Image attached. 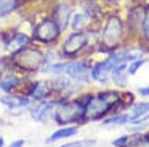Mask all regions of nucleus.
Returning a JSON list of instances; mask_svg holds the SVG:
<instances>
[{
    "instance_id": "f257e3e1",
    "label": "nucleus",
    "mask_w": 149,
    "mask_h": 147,
    "mask_svg": "<svg viewBox=\"0 0 149 147\" xmlns=\"http://www.w3.org/2000/svg\"><path fill=\"white\" fill-rule=\"evenodd\" d=\"M130 44L128 33L123 21V13L115 7L109 8L104 19L97 26V44L94 47V53L109 55L117 49H122Z\"/></svg>"
},
{
    "instance_id": "f03ea898",
    "label": "nucleus",
    "mask_w": 149,
    "mask_h": 147,
    "mask_svg": "<svg viewBox=\"0 0 149 147\" xmlns=\"http://www.w3.org/2000/svg\"><path fill=\"white\" fill-rule=\"evenodd\" d=\"M97 44V28L89 26L84 31H70L58 42V50L62 58L71 60L78 57H89L94 53Z\"/></svg>"
},
{
    "instance_id": "7ed1b4c3",
    "label": "nucleus",
    "mask_w": 149,
    "mask_h": 147,
    "mask_svg": "<svg viewBox=\"0 0 149 147\" xmlns=\"http://www.w3.org/2000/svg\"><path fill=\"white\" fill-rule=\"evenodd\" d=\"M86 94H78L71 99H62L57 102L52 113V120L58 126H68V125H79L83 123V113H84V103H86Z\"/></svg>"
},
{
    "instance_id": "20e7f679",
    "label": "nucleus",
    "mask_w": 149,
    "mask_h": 147,
    "mask_svg": "<svg viewBox=\"0 0 149 147\" xmlns=\"http://www.w3.org/2000/svg\"><path fill=\"white\" fill-rule=\"evenodd\" d=\"M29 36L33 44H37L41 47H50V45H58L60 39L63 37V31L60 29L55 19L45 11L33 23Z\"/></svg>"
},
{
    "instance_id": "39448f33",
    "label": "nucleus",
    "mask_w": 149,
    "mask_h": 147,
    "mask_svg": "<svg viewBox=\"0 0 149 147\" xmlns=\"http://www.w3.org/2000/svg\"><path fill=\"white\" fill-rule=\"evenodd\" d=\"M15 68L18 73H23L29 76V74L42 73L45 66V58H44V49L41 45H34L31 44L29 47L23 49L21 52L11 55Z\"/></svg>"
},
{
    "instance_id": "423d86ee",
    "label": "nucleus",
    "mask_w": 149,
    "mask_h": 147,
    "mask_svg": "<svg viewBox=\"0 0 149 147\" xmlns=\"http://www.w3.org/2000/svg\"><path fill=\"white\" fill-rule=\"evenodd\" d=\"M0 42L3 45V50L7 52V55H15L33 44L29 33H24V31L16 29V28L0 29Z\"/></svg>"
},
{
    "instance_id": "0eeeda50",
    "label": "nucleus",
    "mask_w": 149,
    "mask_h": 147,
    "mask_svg": "<svg viewBox=\"0 0 149 147\" xmlns=\"http://www.w3.org/2000/svg\"><path fill=\"white\" fill-rule=\"evenodd\" d=\"M45 3H47V13L57 21L63 34L68 33V24L73 11L76 10L78 0H45Z\"/></svg>"
},
{
    "instance_id": "6e6552de",
    "label": "nucleus",
    "mask_w": 149,
    "mask_h": 147,
    "mask_svg": "<svg viewBox=\"0 0 149 147\" xmlns=\"http://www.w3.org/2000/svg\"><path fill=\"white\" fill-rule=\"evenodd\" d=\"M91 70H93V60L89 57H78V58L67 60V65H65V74L83 86L93 81Z\"/></svg>"
},
{
    "instance_id": "1a4fd4ad",
    "label": "nucleus",
    "mask_w": 149,
    "mask_h": 147,
    "mask_svg": "<svg viewBox=\"0 0 149 147\" xmlns=\"http://www.w3.org/2000/svg\"><path fill=\"white\" fill-rule=\"evenodd\" d=\"M143 15H144V3H130L123 11V21H125L130 44H134V42L138 44Z\"/></svg>"
},
{
    "instance_id": "9d476101",
    "label": "nucleus",
    "mask_w": 149,
    "mask_h": 147,
    "mask_svg": "<svg viewBox=\"0 0 149 147\" xmlns=\"http://www.w3.org/2000/svg\"><path fill=\"white\" fill-rule=\"evenodd\" d=\"M50 87H52V96L55 99H60V100L76 97L83 91V84L70 79L67 74L54 76V79L50 81Z\"/></svg>"
},
{
    "instance_id": "9b49d317",
    "label": "nucleus",
    "mask_w": 149,
    "mask_h": 147,
    "mask_svg": "<svg viewBox=\"0 0 149 147\" xmlns=\"http://www.w3.org/2000/svg\"><path fill=\"white\" fill-rule=\"evenodd\" d=\"M79 11L88 18L91 26H99L107 13V5L102 0H78Z\"/></svg>"
},
{
    "instance_id": "f8f14e48",
    "label": "nucleus",
    "mask_w": 149,
    "mask_h": 147,
    "mask_svg": "<svg viewBox=\"0 0 149 147\" xmlns=\"http://www.w3.org/2000/svg\"><path fill=\"white\" fill-rule=\"evenodd\" d=\"M60 99H49V100H42V102H31V105L28 107V115L31 116V120H34L36 123H49L52 120V113L55 108L57 102Z\"/></svg>"
},
{
    "instance_id": "ddd939ff",
    "label": "nucleus",
    "mask_w": 149,
    "mask_h": 147,
    "mask_svg": "<svg viewBox=\"0 0 149 147\" xmlns=\"http://www.w3.org/2000/svg\"><path fill=\"white\" fill-rule=\"evenodd\" d=\"M29 79L26 74L11 71L0 78V94H23Z\"/></svg>"
},
{
    "instance_id": "4468645a",
    "label": "nucleus",
    "mask_w": 149,
    "mask_h": 147,
    "mask_svg": "<svg viewBox=\"0 0 149 147\" xmlns=\"http://www.w3.org/2000/svg\"><path fill=\"white\" fill-rule=\"evenodd\" d=\"M23 96L29 97L31 102H42V100L54 99L52 87H50V81H45V79L29 81L28 86L24 87V91H23Z\"/></svg>"
},
{
    "instance_id": "2eb2a0df",
    "label": "nucleus",
    "mask_w": 149,
    "mask_h": 147,
    "mask_svg": "<svg viewBox=\"0 0 149 147\" xmlns=\"http://www.w3.org/2000/svg\"><path fill=\"white\" fill-rule=\"evenodd\" d=\"M113 68L112 62L105 57L104 60L93 62V70H91V79L101 86H107L110 83V71Z\"/></svg>"
},
{
    "instance_id": "dca6fc26",
    "label": "nucleus",
    "mask_w": 149,
    "mask_h": 147,
    "mask_svg": "<svg viewBox=\"0 0 149 147\" xmlns=\"http://www.w3.org/2000/svg\"><path fill=\"white\" fill-rule=\"evenodd\" d=\"M0 103L7 110H10V108H24V110H28V107L31 105V100L29 97L23 96V94H2Z\"/></svg>"
},
{
    "instance_id": "f3484780",
    "label": "nucleus",
    "mask_w": 149,
    "mask_h": 147,
    "mask_svg": "<svg viewBox=\"0 0 149 147\" xmlns=\"http://www.w3.org/2000/svg\"><path fill=\"white\" fill-rule=\"evenodd\" d=\"M127 65L128 63H120V65L113 66L110 71V83L115 86L117 89L125 91L128 86V73H127Z\"/></svg>"
},
{
    "instance_id": "a211bd4d",
    "label": "nucleus",
    "mask_w": 149,
    "mask_h": 147,
    "mask_svg": "<svg viewBox=\"0 0 149 147\" xmlns=\"http://www.w3.org/2000/svg\"><path fill=\"white\" fill-rule=\"evenodd\" d=\"M28 0H0V19L15 15L26 7Z\"/></svg>"
},
{
    "instance_id": "6ab92c4d",
    "label": "nucleus",
    "mask_w": 149,
    "mask_h": 147,
    "mask_svg": "<svg viewBox=\"0 0 149 147\" xmlns=\"http://www.w3.org/2000/svg\"><path fill=\"white\" fill-rule=\"evenodd\" d=\"M78 134V126L76 125H68V126H60L57 131H54L50 136L47 137V144L57 142V141H63L68 137H73Z\"/></svg>"
},
{
    "instance_id": "aec40b11",
    "label": "nucleus",
    "mask_w": 149,
    "mask_h": 147,
    "mask_svg": "<svg viewBox=\"0 0 149 147\" xmlns=\"http://www.w3.org/2000/svg\"><path fill=\"white\" fill-rule=\"evenodd\" d=\"M138 44L143 45L149 52V3H144V15H143V23H141V31H139Z\"/></svg>"
},
{
    "instance_id": "412c9836",
    "label": "nucleus",
    "mask_w": 149,
    "mask_h": 147,
    "mask_svg": "<svg viewBox=\"0 0 149 147\" xmlns=\"http://www.w3.org/2000/svg\"><path fill=\"white\" fill-rule=\"evenodd\" d=\"M128 121H130V113L128 112H118V113H110L109 116L102 118L101 125L107 126V128H112V126L128 125Z\"/></svg>"
},
{
    "instance_id": "4be33fe9",
    "label": "nucleus",
    "mask_w": 149,
    "mask_h": 147,
    "mask_svg": "<svg viewBox=\"0 0 149 147\" xmlns=\"http://www.w3.org/2000/svg\"><path fill=\"white\" fill-rule=\"evenodd\" d=\"M89 21L83 15L79 10H74L73 15H71V19H70V24H68V31H84L89 28Z\"/></svg>"
},
{
    "instance_id": "5701e85b",
    "label": "nucleus",
    "mask_w": 149,
    "mask_h": 147,
    "mask_svg": "<svg viewBox=\"0 0 149 147\" xmlns=\"http://www.w3.org/2000/svg\"><path fill=\"white\" fill-rule=\"evenodd\" d=\"M130 141L123 147H149V132H130Z\"/></svg>"
},
{
    "instance_id": "b1692460",
    "label": "nucleus",
    "mask_w": 149,
    "mask_h": 147,
    "mask_svg": "<svg viewBox=\"0 0 149 147\" xmlns=\"http://www.w3.org/2000/svg\"><path fill=\"white\" fill-rule=\"evenodd\" d=\"M128 113H130V120L139 116V115L149 113V102H133L128 108Z\"/></svg>"
},
{
    "instance_id": "393cba45",
    "label": "nucleus",
    "mask_w": 149,
    "mask_h": 147,
    "mask_svg": "<svg viewBox=\"0 0 149 147\" xmlns=\"http://www.w3.org/2000/svg\"><path fill=\"white\" fill-rule=\"evenodd\" d=\"M65 65H67V60H58V62H54L50 65H45L42 73H50L54 76H60V74H65Z\"/></svg>"
},
{
    "instance_id": "a878e982",
    "label": "nucleus",
    "mask_w": 149,
    "mask_h": 147,
    "mask_svg": "<svg viewBox=\"0 0 149 147\" xmlns=\"http://www.w3.org/2000/svg\"><path fill=\"white\" fill-rule=\"evenodd\" d=\"M148 62H149V58H146V57H138V58H134V60H131V62H128V65H127L128 76H134V74L139 71V68H143V66H144Z\"/></svg>"
},
{
    "instance_id": "bb28decb",
    "label": "nucleus",
    "mask_w": 149,
    "mask_h": 147,
    "mask_svg": "<svg viewBox=\"0 0 149 147\" xmlns=\"http://www.w3.org/2000/svg\"><path fill=\"white\" fill-rule=\"evenodd\" d=\"M11 71H16L11 55H2L0 57V78L7 73H11Z\"/></svg>"
},
{
    "instance_id": "cd10ccee",
    "label": "nucleus",
    "mask_w": 149,
    "mask_h": 147,
    "mask_svg": "<svg viewBox=\"0 0 149 147\" xmlns=\"http://www.w3.org/2000/svg\"><path fill=\"white\" fill-rule=\"evenodd\" d=\"M94 146H97L96 139H79V141L65 142L63 146H60V147H94Z\"/></svg>"
},
{
    "instance_id": "c85d7f7f",
    "label": "nucleus",
    "mask_w": 149,
    "mask_h": 147,
    "mask_svg": "<svg viewBox=\"0 0 149 147\" xmlns=\"http://www.w3.org/2000/svg\"><path fill=\"white\" fill-rule=\"evenodd\" d=\"M130 136L131 134H122V136L115 137V139L112 141V147H123L128 141H130Z\"/></svg>"
},
{
    "instance_id": "c756f323",
    "label": "nucleus",
    "mask_w": 149,
    "mask_h": 147,
    "mask_svg": "<svg viewBox=\"0 0 149 147\" xmlns=\"http://www.w3.org/2000/svg\"><path fill=\"white\" fill-rule=\"evenodd\" d=\"M107 7H110V8H113V7H117V5H120L122 2H125V0H102Z\"/></svg>"
},
{
    "instance_id": "7c9ffc66",
    "label": "nucleus",
    "mask_w": 149,
    "mask_h": 147,
    "mask_svg": "<svg viewBox=\"0 0 149 147\" xmlns=\"http://www.w3.org/2000/svg\"><path fill=\"white\" fill-rule=\"evenodd\" d=\"M138 96H141V97H149V86L138 87Z\"/></svg>"
},
{
    "instance_id": "2f4dec72",
    "label": "nucleus",
    "mask_w": 149,
    "mask_h": 147,
    "mask_svg": "<svg viewBox=\"0 0 149 147\" xmlns=\"http://www.w3.org/2000/svg\"><path fill=\"white\" fill-rule=\"evenodd\" d=\"M8 147H24V139H15Z\"/></svg>"
},
{
    "instance_id": "473e14b6",
    "label": "nucleus",
    "mask_w": 149,
    "mask_h": 147,
    "mask_svg": "<svg viewBox=\"0 0 149 147\" xmlns=\"http://www.w3.org/2000/svg\"><path fill=\"white\" fill-rule=\"evenodd\" d=\"M130 3H146V0H128Z\"/></svg>"
},
{
    "instance_id": "72a5a7b5",
    "label": "nucleus",
    "mask_w": 149,
    "mask_h": 147,
    "mask_svg": "<svg viewBox=\"0 0 149 147\" xmlns=\"http://www.w3.org/2000/svg\"><path fill=\"white\" fill-rule=\"evenodd\" d=\"M0 147H5V137L0 136Z\"/></svg>"
},
{
    "instance_id": "f704fd0d",
    "label": "nucleus",
    "mask_w": 149,
    "mask_h": 147,
    "mask_svg": "<svg viewBox=\"0 0 149 147\" xmlns=\"http://www.w3.org/2000/svg\"><path fill=\"white\" fill-rule=\"evenodd\" d=\"M0 125H2V120H0Z\"/></svg>"
},
{
    "instance_id": "c9c22d12",
    "label": "nucleus",
    "mask_w": 149,
    "mask_h": 147,
    "mask_svg": "<svg viewBox=\"0 0 149 147\" xmlns=\"http://www.w3.org/2000/svg\"><path fill=\"white\" fill-rule=\"evenodd\" d=\"M94 147H97V146H94Z\"/></svg>"
}]
</instances>
